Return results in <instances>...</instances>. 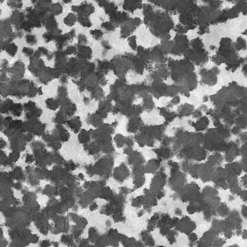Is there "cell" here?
Wrapping results in <instances>:
<instances>
[{
    "instance_id": "1",
    "label": "cell",
    "mask_w": 247,
    "mask_h": 247,
    "mask_svg": "<svg viewBox=\"0 0 247 247\" xmlns=\"http://www.w3.org/2000/svg\"><path fill=\"white\" fill-rule=\"evenodd\" d=\"M144 22L157 37L164 38L173 29L174 22L169 13L157 10L144 16Z\"/></svg>"
},
{
    "instance_id": "2",
    "label": "cell",
    "mask_w": 247,
    "mask_h": 247,
    "mask_svg": "<svg viewBox=\"0 0 247 247\" xmlns=\"http://www.w3.org/2000/svg\"><path fill=\"white\" fill-rule=\"evenodd\" d=\"M198 10V6L191 8L181 13L179 16L180 22L184 25L188 31L194 30L198 26L197 16Z\"/></svg>"
},
{
    "instance_id": "3",
    "label": "cell",
    "mask_w": 247,
    "mask_h": 247,
    "mask_svg": "<svg viewBox=\"0 0 247 247\" xmlns=\"http://www.w3.org/2000/svg\"><path fill=\"white\" fill-rule=\"evenodd\" d=\"M173 30L179 34H184L188 31L186 28L181 23L178 24L176 26L173 28Z\"/></svg>"
},
{
    "instance_id": "4",
    "label": "cell",
    "mask_w": 247,
    "mask_h": 247,
    "mask_svg": "<svg viewBox=\"0 0 247 247\" xmlns=\"http://www.w3.org/2000/svg\"><path fill=\"white\" fill-rule=\"evenodd\" d=\"M210 32L209 28L199 27L198 34L199 35H202L205 34H208Z\"/></svg>"
},
{
    "instance_id": "5",
    "label": "cell",
    "mask_w": 247,
    "mask_h": 247,
    "mask_svg": "<svg viewBox=\"0 0 247 247\" xmlns=\"http://www.w3.org/2000/svg\"><path fill=\"white\" fill-rule=\"evenodd\" d=\"M226 1L233 4H237L240 1H247V0H225Z\"/></svg>"
},
{
    "instance_id": "6",
    "label": "cell",
    "mask_w": 247,
    "mask_h": 247,
    "mask_svg": "<svg viewBox=\"0 0 247 247\" xmlns=\"http://www.w3.org/2000/svg\"><path fill=\"white\" fill-rule=\"evenodd\" d=\"M201 1H203L204 3H206V4H210L211 1H212V0H200Z\"/></svg>"
}]
</instances>
